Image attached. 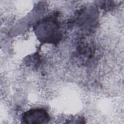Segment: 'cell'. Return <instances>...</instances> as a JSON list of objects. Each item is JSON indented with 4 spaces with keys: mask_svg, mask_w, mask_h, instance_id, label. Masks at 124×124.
Returning <instances> with one entry per match:
<instances>
[{
    "mask_svg": "<svg viewBox=\"0 0 124 124\" xmlns=\"http://www.w3.org/2000/svg\"><path fill=\"white\" fill-rule=\"evenodd\" d=\"M57 13L46 16L38 21L34 25V33L42 43L58 44L62 37V31L58 20Z\"/></svg>",
    "mask_w": 124,
    "mask_h": 124,
    "instance_id": "1",
    "label": "cell"
},
{
    "mask_svg": "<svg viewBox=\"0 0 124 124\" xmlns=\"http://www.w3.org/2000/svg\"><path fill=\"white\" fill-rule=\"evenodd\" d=\"M50 120L49 115L43 108H34L25 112L21 118L22 123L29 124H46Z\"/></svg>",
    "mask_w": 124,
    "mask_h": 124,
    "instance_id": "2",
    "label": "cell"
},
{
    "mask_svg": "<svg viewBox=\"0 0 124 124\" xmlns=\"http://www.w3.org/2000/svg\"><path fill=\"white\" fill-rule=\"evenodd\" d=\"M95 47L92 41L82 39L78 44L76 48V56L83 63L89 62L94 56Z\"/></svg>",
    "mask_w": 124,
    "mask_h": 124,
    "instance_id": "3",
    "label": "cell"
}]
</instances>
